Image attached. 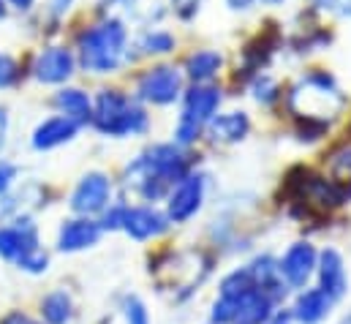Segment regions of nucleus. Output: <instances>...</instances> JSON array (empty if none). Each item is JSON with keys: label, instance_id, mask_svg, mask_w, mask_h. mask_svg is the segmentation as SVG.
I'll use <instances>...</instances> for the list:
<instances>
[{"label": "nucleus", "instance_id": "nucleus-1", "mask_svg": "<svg viewBox=\"0 0 351 324\" xmlns=\"http://www.w3.org/2000/svg\"><path fill=\"white\" fill-rule=\"evenodd\" d=\"M128 55V30L120 19H106L80 36V63L93 74H112Z\"/></svg>", "mask_w": 351, "mask_h": 324}, {"label": "nucleus", "instance_id": "nucleus-2", "mask_svg": "<svg viewBox=\"0 0 351 324\" xmlns=\"http://www.w3.org/2000/svg\"><path fill=\"white\" fill-rule=\"evenodd\" d=\"M104 137L125 139V137H142L150 128L147 112L120 90H101L93 104V120H90Z\"/></svg>", "mask_w": 351, "mask_h": 324}, {"label": "nucleus", "instance_id": "nucleus-3", "mask_svg": "<svg viewBox=\"0 0 351 324\" xmlns=\"http://www.w3.org/2000/svg\"><path fill=\"white\" fill-rule=\"evenodd\" d=\"M346 98L338 90L335 80L330 74H308L297 82L289 93V109L305 120H322L335 117L343 109Z\"/></svg>", "mask_w": 351, "mask_h": 324}, {"label": "nucleus", "instance_id": "nucleus-4", "mask_svg": "<svg viewBox=\"0 0 351 324\" xmlns=\"http://www.w3.org/2000/svg\"><path fill=\"white\" fill-rule=\"evenodd\" d=\"M221 106V90L213 84H193L185 95H182V106H180V117L175 123V145L188 148L199 139V134L210 126V120L215 117Z\"/></svg>", "mask_w": 351, "mask_h": 324}, {"label": "nucleus", "instance_id": "nucleus-5", "mask_svg": "<svg viewBox=\"0 0 351 324\" xmlns=\"http://www.w3.org/2000/svg\"><path fill=\"white\" fill-rule=\"evenodd\" d=\"M207 185H210V177L204 172H191L177 183L167 196V210H164L169 224L175 227L191 224L202 213L207 202Z\"/></svg>", "mask_w": 351, "mask_h": 324}, {"label": "nucleus", "instance_id": "nucleus-6", "mask_svg": "<svg viewBox=\"0 0 351 324\" xmlns=\"http://www.w3.org/2000/svg\"><path fill=\"white\" fill-rule=\"evenodd\" d=\"M319 251L311 240H297L278 256V270L289 292H302L316 278Z\"/></svg>", "mask_w": 351, "mask_h": 324}, {"label": "nucleus", "instance_id": "nucleus-7", "mask_svg": "<svg viewBox=\"0 0 351 324\" xmlns=\"http://www.w3.org/2000/svg\"><path fill=\"white\" fill-rule=\"evenodd\" d=\"M182 95V74L175 66H153L136 82V98L153 106H169Z\"/></svg>", "mask_w": 351, "mask_h": 324}, {"label": "nucleus", "instance_id": "nucleus-8", "mask_svg": "<svg viewBox=\"0 0 351 324\" xmlns=\"http://www.w3.org/2000/svg\"><path fill=\"white\" fill-rule=\"evenodd\" d=\"M112 205V180L104 172H88L71 191V210L80 218L101 216Z\"/></svg>", "mask_w": 351, "mask_h": 324}, {"label": "nucleus", "instance_id": "nucleus-9", "mask_svg": "<svg viewBox=\"0 0 351 324\" xmlns=\"http://www.w3.org/2000/svg\"><path fill=\"white\" fill-rule=\"evenodd\" d=\"M316 286L335 303L341 305L349 294V273H346V262L343 253L332 245H327L324 251H319V264H316Z\"/></svg>", "mask_w": 351, "mask_h": 324}, {"label": "nucleus", "instance_id": "nucleus-10", "mask_svg": "<svg viewBox=\"0 0 351 324\" xmlns=\"http://www.w3.org/2000/svg\"><path fill=\"white\" fill-rule=\"evenodd\" d=\"M169 218L164 210H158L156 205H128L125 207V216H123V232L136 240V243H147V240H156L161 235L169 232Z\"/></svg>", "mask_w": 351, "mask_h": 324}, {"label": "nucleus", "instance_id": "nucleus-11", "mask_svg": "<svg viewBox=\"0 0 351 324\" xmlns=\"http://www.w3.org/2000/svg\"><path fill=\"white\" fill-rule=\"evenodd\" d=\"M38 227L30 216H19L14 218V224L0 227V259L5 262H19L25 253H30L33 248H38Z\"/></svg>", "mask_w": 351, "mask_h": 324}, {"label": "nucleus", "instance_id": "nucleus-12", "mask_svg": "<svg viewBox=\"0 0 351 324\" xmlns=\"http://www.w3.org/2000/svg\"><path fill=\"white\" fill-rule=\"evenodd\" d=\"M335 311V303L319 289V286H308L302 292H294L289 314L294 324H324Z\"/></svg>", "mask_w": 351, "mask_h": 324}, {"label": "nucleus", "instance_id": "nucleus-13", "mask_svg": "<svg viewBox=\"0 0 351 324\" xmlns=\"http://www.w3.org/2000/svg\"><path fill=\"white\" fill-rule=\"evenodd\" d=\"M104 235L101 224L95 218H69L60 224L58 229V251L60 253H80V251H88L93 245H98Z\"/></svg>", "mask_w": 351, "mask_h": 324}, {"label": "nucleus", "instance_id": "nucleus-14", "mask_svg": "<svg viewBox=\"0 0 351 324\" xmlns=\"http://www.w3.org/2000/svg\"><path fill=\"white\" fill-rule=\"evenodd\" d=\"M74 52L66 49V47H49L44 49L38 58H36V66H33V74L36 80L44 82V84H60V82L71 80L74 74Z\"/></svg>", "mask_w": 351, "mask_h": 324}, {"label": "nucleus", "instance_id": "nucleus-15", "mask_svg": "<svg viewBox=\"0 0 351 324\" xmlns=\"http://www.w3.org/2000/svg\"><path fill=\"white\" fill-rule=\"evenodd\" d=\"M77 131H80V126L74 120H69L66 115H55V117H47L44 123L36 126L30 142L36 150H55V148L71 142L77 137Z\"/></svg>", "mask_w": 351, "mask_h": 324}, {"label": "nucleus", "instance_id": "nucleus-16", "mask_svg": "<svg viewBox=\"0 0 351 324\" xmlns=\"http://www.w3.org/2000/svg\"><path fill=\"white\" fill-rule=\"evenodd\" d=\"M251 131V117L245 112H223V115H215L207 126V134L213 142L218 145H237L248 137Z\"/></svg>", "mask_w": 351, "mask_h": 324}, {"label": "nucleus", "instance_id": "nucleus-17", "mask_svg": "<svg viewBox=\"0 0 351 324\" xmlns=\"http://www.w3.org/2000/svg\"><path fill=\"white\" fill-rule=\"evenodd\" d=\"M223 66V55L215 49H199L185 60V77L193 84H207L210 80L218 77Z\"/></svg>", "mask_w": 351, "mask_h": 324}, {"label": "nucleus", "instance_id": "nucleus-18", "mask_svg": "<svg viewBox=\"0 0 351 324\" xmlns=\"http://www.w3.org/2000/svg\"><path fill=\"white\" fill-rule=\"evenodd\" d=\"M55 104H58L60 115H66L77 126H85V123L93 120V101L88 98V93L77 90V87H63L55 95Z\"/></svg>", "mask_w": 351, "mask_h": 324}, {"label": "nucleus", "instance_id": "nucleus-19", "mask_svg": "<svg viewBox=\"0 0 351 324\" xmlns=\"http://www.w3.org/2000/svg\"><path fill=\"white\" fill-rule=\"evenodd\" d=\"M41 322L44 324H71L74 319V300L66 289H55L41 300Z\"/></svg>", "mask_w": 351, "mask_h": 324}, {"label": "nucleus", "instance_id": "nucleus-20", "mask_svg": "<svg viewBox=\"0 0 351 324\" xmlns=\"http://www.w3.org/2000/svg\"><path fill=\"white\" fill-rule=\"evenodd\" d=\"M177 38L169 30H161V27H147L139 33L136 38V49L142 55H169L175 49Z\"/></svg>", "mask_w": 351, "mask_h": 324}, {"label": "nucleus", "instance_id": "nucleus-21", "mask_svg": "<svg viewBox=\"0 0 351 324\" xmlns=\"http://www.w3.org/2000/svg\"><path fill=\"white\" fill-rule=\"evenodd\" d=\"M120 314H123V322L125 324H153L147 303L139 294H125L120 300Z\"/></svg>", "mask_w": 351, "mask_h": 324}, {"label": "nucleus", "instance_id": "nucleus-22", "mask_svg": "<svg viewBox=\"0 0 351 324\" xmlns=\"http://www.w3.org/2000/svg\"><path fill=\"white\" fill-rule=\"evenodd\" d=\"M125 5V14L136 22H153L164 14V0H123Z\"/></svg>", "mask_w": 351, "mask_h": 324}, {"label": "nucleus", "instance_id": "nucleus-23", "mask_svg": "<svg viewBox=\"0 0 351 324\" xmlns=\"http://www.w3.org/2000/svg\"><path fill=\"white\" fill-rule=\"evenodd\" d=\"M251 90H254V98H256L259 104H272V101L278 98V84H275L272 77H256Z\"/></svg>", "mask_w": 351, "mask_h": 324}, {"label": "nucleus", "instance_id": "nucleus-24", "mask_svg": "<svg viewBox=\"0 0 351 324\" xmlns=\"http://www.w3.org/2000/svg\"><path fill=\"white\" fill-rule=\"evenodd\" d=\"M202 3L204 0H172V11L180 19H193L202 11Z\"/></svg>", "mask_w": 351, "mask_h": 324}, {"label": "nucleus", "instance_id": "nucleus-25", "mask_svg": "<svg viewBox=\"0 0 351 324\" xmlns=\"http://www.w3.org/2000/svg\"><path fill=\"white\" fill-rule=\"evenodd\" d=\"M16 80V63L11 55H3L0 52V87H8Z\"/></svg>", "mask_w": 351, "mask_h": 324}, {"label": "nucleus", "instance_id": "nucleus-26", "mask_svg": "<svg viewBox=\"0 0 351 324\" xmlns=\"http://www.w3.org/2000/svg\"><path fill=\"white\" fill-rule=\"evenodd\" d=\"M332 172H335L338 177H349L351 180V148H346L343 153H338V156H335V161H332Z\"/></svg>", "mask_w": 351, "mask_h": 324}, {"label": "nucleus", "instance_id": "nucleus-27", "mask_svg": "<svg viewBox=\"0 0 351 324\" xmlns=\"http://www.w3.org/2000/svg\"><path fill=\"white\" fill-rule=\"evenodd\" d=\"M14 177H16V166L0 159V194H8V191H11Z\"/></svg>", "mask_w": 351, "mask_h": 324}, {"label": "nucleus", "instance_id": "nucleus-28", "mask_svg": "<svg viewBox=\"0 0 351 324\" xmlns=\"http://www.w3.org/2000/svg\"><path fill=\"white\" fill-rule=\"evenodd\" d=\"M16 207H19V202H16L11 194H0V221L11 218V216L16 213Z\"/></svg>", "mask_w": 351, "mask_h": 324}, {"label": "nucleus", "instance_id": "nucleus-29", "mask_svg": "<svg viewBox=\"0 0 351 324\" xmlns=\"http://www.w3.org/2000/svg\"><path fill=\"white\" fill-rule=\"evenodd\" d=\"M0 324H44V322L30 319V316H27V314H22V311H14V314H8Z\"/></svg>", "mask_w": 351, "mask_h": 324}, {"label": "nucleus", "instance_id": "nucleus-30", "mask_svg": "<svg viewBox=\"0 0 351 324\" xmlns=\"http://www.w3.org/2000/svg\"><path fill=\"white\" fill-rule=\"evenodd\" d=\"M267 324H294L291 322V314H289V308H278V314L269 319Z\"/></svg>", "mask_w": 351, "mask_h": 324}, {"label": "nucleus", "instance_id": "nucleus-31", "mask_svg": "<svg viewBox=\"0 0 351 324\" xmlns=\"http://www.w3.org/2000/svg\"><path fill=\"white\" fill-rule=\"evenodd\" d=\"M5 134H8V112L0 106V148L5 145Z\"/></svg>", "mask_w": 351, "mask_h": 324}, {"label": "nucleus", "instance_id": "nucleus-32", "mask_svg": "<svg viewBox=\"0 0 351 324\" xmlns=\"http://www.w3.org/2000/svg\"><path fill=\"white\" fill-rule=\"evenodd\" d=\"M254 3H256V0H226V5H229L232 11H248Z\"/></svg>", "mask_w": 351, "mask_h": 324}, {"label": "nucleus", "instance_id": "nucleus-33", "mask_svg": "<svg viewBox=\"0 0 351 324\" xmlns=\"http://www.w3.org/2000/svg\"><path fill=\"white\" fill-rule=\"evenodd\" d=\"M71 3H74V0H52L49 5H52V14H66V11L71 8Z\"/></svg>", "mask_w": 351, "mask_h": 324}, {"label": "nucleus", "instance_id": "nucleus-34", "mask_svg": "<svg viewBox=\"0 0 351 324\" xmlns=\"http://www.w3.org/2000/svg\"><path fill=\"white\" fill-rule=\"evenodd\" d=\"M8 3H11L14 8H19V11H27V8H30L36 0H8Z\"/></svg>", "mask_w": 351, "mask_h": 324}, {"label": "nucleus", "instance_id": "nucleus-35", "mask_svg": "<svg viewBox=\"0 0 351 324\" xmlns=\"http://www.w3.org/2000/svg\"><path fill=\"white\" fill-rule=\"evenodd\" d=\"M338 324H351V311H349V314H346V316H343V319H341Z\"/></svg>", "mask_w": 351, "mask_h": 324}, {"label": "nucleus", "instance_id": "nucleus-36", "mask_svg": "<svg viewBox=\"0 0 351 324\" xmlns=\"http://www.w3.org/2000/svg\"><path fill=\"white\" fill-rule=\"evenodd\" d=\"M262 3H267V5H278V3H283V0H262Z\"/></svg>", "mask_w": 351, "mask_h": 324}, {"label": "nucleus", "instance_id": "nucleus-37", "mask_svg": "<svg viewBox=\"0 0 351 324\" xmlns=\"http://www.w3.org/2000/svg\"><path fill=\"white\" fill-rule=\"evenodd\" d=\"M3 11H5V8H3V0H0V16H3Z\"/></svg>", "mask_w": 351, "mask_h": 324}, {"label": "nucleus", "instance_id": "nucleus-38", "mask_svg": "<svg viewBox=\"0 0 351 324\" xmlns=\"http://www.w3.org/2000/svg\"><path fill=\"white\" fill-rule=\"evenodd\" d=\"M207 324H210V322H207Z\"/></svg>", "mask_w": 351, "mask_h": 324}]
</instances>
